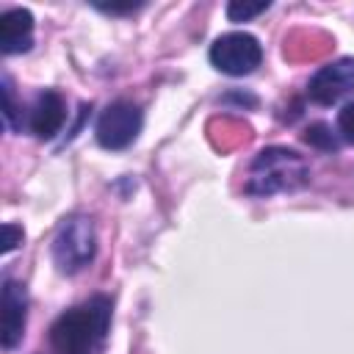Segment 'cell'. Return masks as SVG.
<instances>
[{"mask_svg":"<svg viewBox=\"0 0 354 354\" xmlns=\"http://www.w3.org/2000/svg\"><path fill=\"white\" fill-rule=\"evenodd\" d=\"M19 241H22V230L14 224H3V252L8 254L11 249H17Z\"/></svg>","mask_w":354,"mask_h":354,"instance_id":"4fadbf2b","label":"cell"},{"mask_svg":"<svg viewBox=\"0 0 354 354\" xmlns=\"http://www.w3.org/2000/svg\"><path fill=\"white\" fill-rule=\"evenodd\" d=\"M307 183V163L285 147H268L263 149L252 169H249V194H277V191H293Z\"/></svg>","mask_w":354,"mask_h":354,"instance_id":"7a4b0ae2","label":"cell"},{"mask_svg":"<svg viewBox=\"0 0 354 354\" xmlns=\"http://www.w3.org/2000/svg\"><path fill=\"white\" fill-rule=\"evenodd\" d=\"M97 238L94 224L83 216H69L61 221L55 238H53V260L64 274H77L94 260Z\"/></svg>","mask_w":354,"mask_h":354,"instance_id":"3957f363","label":"cell"},{"mask_svg":"<svg viewBox=\"0 0 354 354\" xmlns=\"http://www.w3.org/2000/svg\"><path fill=\"white\" fill-rule=\"evenodd\" d=\"M0 307H3V348H14L25 329V307H28L25 288L17 285L14 279H6Z\"/></svg>","mask_w":354,"mask_h":354,"instance_id":"52a82bcc","label":"cell"},{"mask_svg":"<svg viewBox=\"0 0 354 354\" xmlns=\"http://www.w3.org/2000/svg\"><path fill=\"white\" fill-rule=\"evenodd\" d=\"M33 44V17L28 8H8L0 17V47L3 53H25Z\"/></svg>","mask_w":354,"mask_h":354,"instance_id":"9c48e42d","label":"cell"},{"mask_svg":"<svg viewBox=\"0 0 354 354\" xmlns=\"http://www.w3.org/2000/svg\"><path fill=\"white\" fill-rule=\"evenodd\" d=\"M111 326V301L91 296L88 301L66 310L50 329L53 348L58 354H97Z\"/></svg>","mask_w":354,"mask_h":354,"instance_id":"6da1fadb","label":"cell"},{"mask_svg":"<svg viewBox=\"0 0 354 354\" xmlns=\"http://www.w3.org/2000/svg\"><path fill=\"white\" fill-rule=\"evenodd\" d=\"M141 111L133 102H111L97 119V141L105 149H124L141 133Z\"/></svg>","mask_w":354,"mask_h":354,"instance_id":"5b68a950","label":"cell"},{"mask_svg":"<svg viewBox=\"0 0 354 354\" xmlns=\"http://www.w3.org/2000/svg\"><path fill=\"white\" fill-rule=\"evenodd\" d=\"M263 47L252 33H224L210 47V61L227 75H249L260 66Z\"/></svg>","mask_w":354,"mask_h":354,"instance_id":"277c9868","label":"cell"},{"mask_svg":"<svg viewBox=\"0 0 354 354\" xmlns=\"http://www.w3.org/2000/svg\"><path fill=\"white\" fill-rule=\"evenodd\" d=\"M66 119V108H64V100L58 91H41L30 108V130L39 136V138H53L61 124Z\"/></svg>","mask_w":354,"mask_h":354,"instance_id":"ba28073f","label":"cell"},{"mask_svg":"<svg viewBox=\"0 0 354 354\" xmlns=\"http://www.w3.org/2000/svg\"><path fill=\"white\" fill-rule=\"evenodd\" d=\"M268 8V3H230L227 6V17L232 22H243V19H252L257 14H263Z\"/></svg>","mask_w":354,"mask_h":354,"instance_id":"8fae6325","label":"cell"},{"mask_svg":"<svg viewBox=\"0 0 354 354\" xmlns=\"http://www.w3.org/2000/svg\"><path fill=\"white\" fill-rule=\"evenodd\" d=\"M337 127H340V136H343L348 144H354V100L340 108V113H337Z\"/></svg>","mask_w":354,"mask_h":354,"instance_id":"7c38bea8","label":"cell"},{"mask_svg":"<svg viewBox=\"0 0 354 354\" xmlns=\"http://www.w3.org/2000/svg\"><path fill=\"white\" fill-rule=\"evenodd\" d=\"M304 141H307V144H313V147H318V149H337V141H335L332 130H329L326 124H321V122L307 127Z\"/></svg>","mask_w":354,"mask_h":354,"instance_id":"30bf717a","label":"cell"},{"mask_svg":"<svg viewBox=\"0 0 354 354\" xmlns=\"http://www.w3.org/2000/svg\"><path fill=\"white\" fill-rule=\"evenodd\" d=\"M310 97L321 105H332L348 91H354V58H337L326 66H321L307 86Z\"/></svg>","mask_w":354,"mask_h":354,"instance_id":"8992f818","label":"cell"}]
</instances>
